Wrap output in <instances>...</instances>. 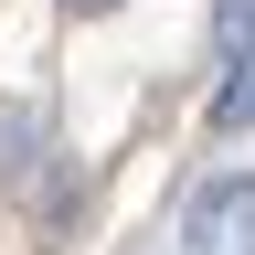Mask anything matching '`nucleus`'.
Instances as JSON below:
<instances>
[{
  "label": "nucleus",
  "mask_w": 255,
  "mask_h": 255,
  "mask_svg": "<svg viewBox=\"0 0 255 255\" xmlns=\"http://www.w3.org/2000/svg\"><path fill=\"white\" fill-rule=\"evenodd\" d=\"M181 255H255V181L245 170H213L181 213Z\"/></svg>",
  "instance_id": "f257e3e1"
},
{
  "label": "nucleus",
  "mask_w": 255,
  "mask_h": 255,
  "mask_svg": "<svg viewBox=\"0 0 255 255\" xmlns=\"http://www.w3.org/2000/svg\"><path fill=\"white\" fill-rule=\"evenodd\" d=\"M213 128H223V138H245V128H255V53L223 64V85H213Z\"/></svg>",
  "instance_id": "f03ea898"
},
{
  "label": "nucleus",
  "mask_w": 255,
  "mask_h": 255,
  "mask_svg": "<svg viewBox=\"0 0 255 255\" xmlns=\"http://www.w3.org/2000/svg\"><path fill=\"white\" fill-rule=\"evenodd\" d=\"M213 43H223V64L255 53V0H213Z\"/></svg>",
  "instance_id": "7ed1b4c3"
},
{
  "label": "nucleus",
  "mask_w": 255,
  "mask_h": 255,
  "mask_svg": "<svg viewBox=\"0 0 255 255\" xmlns=\"http://www.w3.org/2000/svg\"><path fill=\"white\" fill-rule=\"evenodd\" d=\"M75 11H117V0H75Z\"/></svg>",
  "instance_id": "20e7f679"
}]
</instances>
